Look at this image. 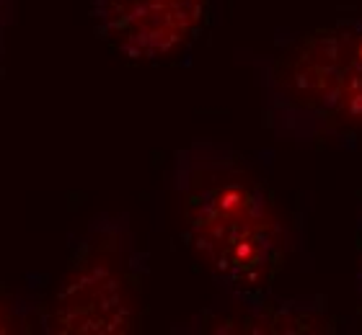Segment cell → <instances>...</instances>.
I'll return each instance as SVG.
<instances>
[{"instance_id": "obj_2", "label": "cell", "mask_w": 362, "mask_h": 335, "mask_svg": "<svg viewBox=\"0 0 362 335\" xmlns=\"http://www.w3.org/2000/svg\"><path fill=\"white\" fill-rule=\"evenodd\" d=\"M246 65L274 140L310 147L362 129V18L277 37Z\"/></svg>"}, {"instance_id": "obj_1", "label": "cell", "mask_w": 362, "mask_h": 335, "mask_svg": "<svg viewBox=\"0 0 362 335\" xmlns=\"http://www.w3.org/2000/svg\"><path fill=\"white\" fill-rule=\"evenodd\" d=\"M184 243L223 294L269 291L290 235L269 183L249 157L220 140H192L168 171Z\"/></svg>"}, {"instance_id": "obj_7", "label": "cell", "mask_w": 362, "mask_h": 335, "mask_svg": "<svg viewBox=\"0 0 362 335\" xmlns=\"http://www.w3.org/2000/svg\"><path fill=\"white\" fill-rule=\"evenodd\" d=\"M16 11H18V0H0V75H3V65H6L8 31L16 23Z\"/></svg>"}, {"instance_id": "obj_8", "label": "cell", "mask_w": 362, "mask_h": 335, "mask_svg": "<svg viewBox=\"0 0 362 335\" xmlns=\"http://www.w3.org/2000/svg\"><path fill=\"white\" fill-rule=\"evenodd\" d=\"M357 235H360V243H357V274H355V289H357V299L362 305V212L357 217Z\"/></svg>"}, {"instance_id": "obj_6", "label": "cell", "mask_w": 362, "mask_h": 335, "mask_svg": "<svg viewBox=\"0 0 362 335\" xmlns=\"http://www.w3.org/2000/svg\"><path fill=\"white\" fill-rule=\"evenodd\" d=\"M45 294L47 286L39 276H31V284H23L21 289L0 284V335L29 333L37 325Z\"/></svg>"}, {"instance_id": "obj_4", "label": "cell", "mask_w": 362, "mask_h": 335, "mask_svg": "<svg viewBox=\"0 0 362 335\" xmlns=\"http://www.w3.org/2000/svg\"><path fill=\"white\" fill-rule=\"evenodd\" d=\"M98 39L132 62H160L199 37L210 0H90Z\"/></svg>"}, {"instance_id": "obj_3", "label": "cell", "mask_w": 362, "mask_h": 335, "mask_svg": "<svg viewBox=\"0 0 362 335\" xmlns=\"http://www.w3.org/2000/svg\"><path fill=\"white\" fill-rule=\"evenodd\" d=\"M148 274L151 255L127 212H98L70 243L68 263L39 307L37 328L45 335L135 333Z\"/></svg>"}, {"instance_id": "obj_5", "label": "cell", "mask_w": 362, "mask_h": 335, "mask_svg": "<svg viewBox=\"0 0 362 335\" xmlns=\"http://www.w3.org/2000/svg\"><path fill=\"white\" fill-rule=\"evenodd\" d=\"M337 317L324 294L279 297L274 291L259 294H223L212 305L179 322L174 333L187 335H305L334 333Z\"/></svg>"}]
</instances>
